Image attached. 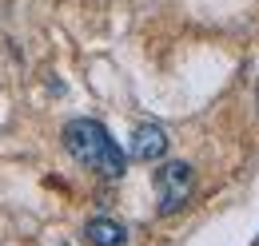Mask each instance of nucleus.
Returning a JSON list of instances; mask_svg holds the SVG:
<instances>
[{
  "label": "nucleus",
  "mask_w": 259,
  "mask_h": 246,
  "mask_svg": "<svg viewBox=\"0 0 259 246\" xmlns=\"http://www.w3.org/2000/svg\"><path fill=\"white\" fill-rule=\"evenodd\" d=\"M64 151L80 163V167H88V171H96L104 179H120L124 171H128V155L120 151V143L108 135V127L100 119H72L64 123Z\"/></svg>",
  "instance_id": "f257e3e1"
},
{
  "label": "nucleus",
  "mask_w": 259,
  "mask_h": 246,
  "mask_svg": "<svg viewBox=\"0 0 259 246\" xmlns=\"http://www.w3.org/2000/svg\"><path fill=\"white\" fill-rule=\"evenodd\" d=\"M192 187H195V171L192 163L176 159V163H163L156 171V195H160V215H176L188 207L192 199Z\"/></svg>",
  "instance_id": "f03ea898"
},
{
  "label": "nucleus",
  "mask_w": 259,
  "mask_h": 246,
  "mask_svg": "<svg viewBox=\"0 0 259 246\" xmlns=\"http://www.w3.org/2000/svg\"><path fill=\"white\" fill-rule=\"evenodd\" d=\"M163 155H167V131H163L160 123H140V127L132 131V159L156 163Z\"/></svg>",
  "instance_id": "7ed1b4c3"
},
{
  "label": "nucleus",
  "mask_w": 259,
  "mask_h": 246,
  "mask_svg": "<svg viewBox=\"0 0 259 246\" xmlns=\"http://www.w3.org/2000/svg\"><path fill=\"white\" fill-rule=\"evenodd\" d=\"M84 238H88L92 246H124V242H128V230H124V222L100 215V218H88Z\"/></svg>",
  "instance_id": "20e7f679"
}]
</instances>
